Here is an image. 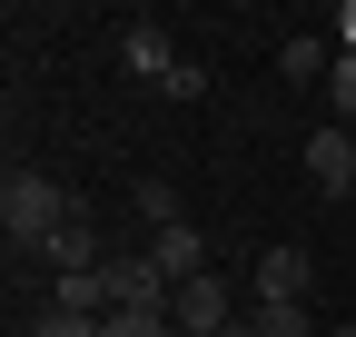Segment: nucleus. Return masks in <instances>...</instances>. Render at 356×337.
Masks as SVG:
<instances>
[{"label":"nucleus","mask_w":356,"mask_h":337,"mask_svg":"<svg viewBox=\"0 0 356 337\" xmlns=\"http://www.w3.org/2000/svg\"><path fill=\"white\" fill-rule=\"evenodd\" d=\"M149 258H159V278L168 288H188V278H208V238L178 219V228H149Z\"/></svg>","instance_id":"obj_6"},{"label":"nucleus","mask_w":356,"mask_h":337,"mask_svg":"<svg viewBox=\"0 0 356 337\" xmlns=\"http://www.w3.org/2000/svg\"><path fill=\"white\" fill-rule=\"evenodd\" d=\"M248 318H257V337H327L307 308H248Z\"/></svg>","instance_id":"obj_12"},{"label":"nucleus","mask_w":356,"mask_h":337,"mask_svg":"<svg viewBox=\"0 0 356 337\" xmlns=\"http://www.w3.org/2000/svg\"><path fill=\"white\" fill-rule=\"evenodd\" d=\"M40 258H50V278H89V268H109V248H99V219H89V208L70 198V219H60V238L40 248Z\"/></svg>","instance_id":"obj_5"},{"label":"nucleus","mask_w":356,"mask_h":337,"mask_svg":"<svg viewBox=\"0 0 356 337\" xmlns=\"http://www.w3.org/2000/svg\"><path fill=\"white\" fill-rule=\"evenodd\" d=\"M99 337H178V318H168V308H109Z\"/></svg>","instance_id":"obj_11"},{"label":"nucleus","mask_w":356,"mask_h":337,"mask_svg":"<svg viewBox=\"0 0 356 337\" xmlns=\"http://www.w3.org/2000/svg\"><path fill=\"white\" fill-rule=\"evenodd\" d=\"M168 318H178V337H228V327H238L248 308H238V288L208 268V278H188V288L168 298Z\"/></svg>","instance_id":"obj_3"},{"label":"nucleus","mask_w":356,"mask_h":337,"mask_svg":"<svg viewBox=\"0 0 356 337\" xmlns=\"http://www.w3.org/2000/svg\"><path fill=\"white\" fill-rule=\"evenodd\" d=\"M327 337H356V327H327Z\"/></svg>","instance_id":"obj_18"},{"label":"nucleus","mask_w":356,"mask_h":337,"mask_svg":"<svg viewBox=\"0 0 356 337\" xmlns=\"http://www.w3.org/2000/svg\"><path fill=\"white\" fill-rule=\"evenodd\" d=\"M20 337H99V318H70V308H40Z\"/></svg>","instance_id":"obj_14"},{"label":"nucleus","mask_w":356,"mask_h":337,"mask_svg":"<svg viewBox=\"0 0 356 337\" xmlns=\"http://www.w3.org/2000/svg\"><path fill=\"white\" fill-rule=\"evenodd\" d=\"M307 179H317L327 198H346L356 189V139L346 130H317V139H307Z\"/></svg>","instance_id":"obj_8"},{"label":"nucleus","mask_w":356,"mask_h":337,"mask_svg":"<svg viewBox=\"0 0 356 337\" xmlns=\"http://www.w3.org/2000/svg\"><path fill=\"white\" fill-rule=\"evenodd\" d=\"M337 50H356V0H337Z\"/></svg>","instance_id":"obj_16"},{"label":"nucleus","mask_w":356,"mask_h":337,"mask_svg":"<svg viewBox=\"0 0 356 337\" xmlns=\"http://www.w3.org/2000/svg\"><path fill=\"white\" fill-rule=\"evenodd\" d=\"M119 60H129V79H159V90H168V70H178V50H168L159 20H119Z\"/></svg>","instance_id":"obj_7"},{"label":"nucleus","mask_w":356,"mask_h":337,"mask_svg":"<svg viewBox=\"0 0 356 337\" xmlns=\"http://www.w3.org/2000/svg\"><path fill=\"white\" fill-rule=\"evenodd\" d=\"M50 308H70V318H109V288H99V268H89V278H50Z\"/></svg>","instance_id":"obj_10"},{"label":"nucleus","mask_w":356,"mask_h":337,"mask_svg":"<svg viewBox=\"0 0 356 337\" xmlns=\"http://www.w3.org/2000/svg\"><path fill=\"white\" fill-rule=\"evenodd\" d=\"M60 219H70V189L50 168H10L0 179V238H10V258H40L60 238Z\"/></svg>","instance_id":"obj_1"},{"label":"nucleus","mask_w":356,"mask_h":337,"mask_svg":"<svg viewBox=\"0 0 356 337\" xmlns=\"http://www.w3.org/2000/svg\"><path fill=\"white\" fill-rule=\"evenodd\" d=\"M139 219H149V228H178V189H168V179H139Z\"/></svg>","instance_id":"obj_15"},{"label":"nucleus","mask_w":356,"mask_h":337,"mask_svg":"<svg viewBox=\"0 0 356 337\" xmlns=\"http://www.w3.org/2000/svg\"><path fill=\"white\" fill-rule=\"evenodd\" d=\"M99 288H109V308H168V298H178V288L159 278V258H149V248H109Z\"/></svg>","instance_id":"obj_4"},{"label":"nucleus","mask_w":356,"mask_h":337,"mask_svg":"<svg viewBox=\"0 0 356 337\" xmlns=\"http://www.w3.org/2000/svg\"><path fill=\"white\" fill-rule=\"evenodd\" d=\"M327 70H337V50H327L317 30H297V40H277V79H287V90H317Z\"/></svg>","instance_id":"obj_9"},{"label":"nucleus","mask_w":356,"mask_h":337,"mask_svg":"<svg viewBox=\"0 0 356 337\" xmlns=\"http://www.w3.org/2000/svg\"><path fill=\"white\" fill-rule=\"evenodd\" d=\"M327 109H337V130L356 119V50H337V70H327Z\"/></svg>","instance_id":"obj_13"},{"label":"nucleus","mask_w":356,"mask_h":337,"mask_svg":"<svg viewBox=\"0 0 356 337\" xmlns=\"http://www.w3.org/2000/svg\"><path fill=\"white\" fill-rule=\"evenodd\" d=\"M228 337H257V318H238V327H228Z\"/></svg>","instance_id":"obj_17"},{"label":"nucleus","mask_w":356,"mask_h":337,"mask_svg":"<svg viewBox=\"0 0 356 337\" xmlns=\"http://www.w3.org/2000/svg\"><path fill=\"white\" fill-rule=\"evenodd\" d=\"M317 298V258H307L297 238H277V248H257V278H248V308H307Z\"/></svg>","instance_id":"obj_2"}]
</instances>
